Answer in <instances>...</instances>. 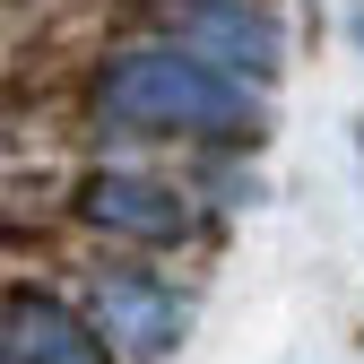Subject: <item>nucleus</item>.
<instances>
[{"instance_id": "1", "label": "nucleus", "mask_w": 364, "mask_h": 364, "mask_svg": "<svg viewBox=\"0 0 364 364\" xmlns=\"http://www.w3.org/2000/svg\"><path fill=\"white\" fill-rule=\"evenodd\" d=\"M96 113L113 130H182V139H225L252 148L260 139V105L243 78L208 70L182 43H139V53H113L96 78Z\"/></svg>"}, {"instance_id": "3", "label": "nucleus", "mask_w": 364, "mask_h": 364, "mask_svg": "<svg viewBox=\"0 0 364 364\" xmlns=\"http://www.w3.org/2000/svg\"><path fill=\"white\" fill-rule=\"evenodd\" d=\"M96 330L122 355L156 364V355L182 347V295L165 278H148V269H105V278H96Z\"/></svg>"}, {"instance_id": "6", "label": "nucleus", "mask_w": 364, "mask_h": 364, "mask_svg": "<svg viewBox=\"0 0 364 364\" xmlns=\"http://www.w3.org/2000/svg\"><path fill=\"white\" fill-rule=\"evenodd\" d=\"M355 35H364V0H355Z\"/></svg>"}, {"instance_id": "2", "label": "nucleus", "mask_w": 364, "mask_h": 364, "mask_svg": "<svg viewBox=\"0 0 364 364\" xmlns=\"http://www.w3.org/2000/svg\"><path fill=\"white\" fill-rule=\"evenodd\" d=\"M173 43L200 53L208 70H225V78H278V61H287L278 18L252 9V0H200V9H182Z\"/></svg>"}, {"instance_id": "5", "label": "nucleus", "mask_w": 364, "mask_h": 364, "mask_svg": "<svg viewBox=\"0 0 364 364\" xmlns=\"http://www.w3.org/2000/svg\"><path fill=\"white\" fill-rule=\"evenodd\" d=\"M0 364H113V338L53 295H9L0 304Z\"/></svg>"}, {"instance_id": "4", "label": "nucleus", "mask_w": 364, "mask_h": 364, "mask_svg": "<svg viewBox=\"0 0 364 364\" xmlns=\"http://www.w3.org/2000/svg\"><path fill=\"white\" fill-rule=\"evenodd\" d=\"M78 217L105 225V235H122V243H148V252L191 235L182 191H165V182H148V173H87L78 182Z\"/></svg>"}]
</instances>
